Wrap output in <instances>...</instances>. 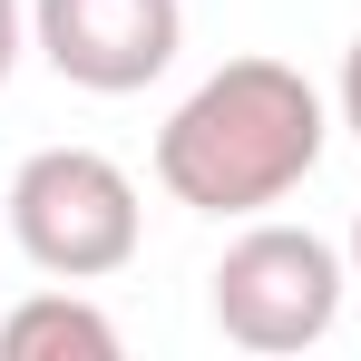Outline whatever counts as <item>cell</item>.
Instances as JSON below:
<instances>
[{
    "mask_svg": "<svg viewBox=\"0 0 361 361\" xmlns=\"http://www.w3.org/2000/svg\"><path fill=\"white\" fill-rule=\"evenodd\" d=\"M332 108L283 59H225L157 127V185L195 215H264L322 166Z\"/></svg>",
    "mask_w": 361,
    "mask_h": 361,
    "instance_id": "cell-1",
    "label": "cell"
},
{
    "mask_svg": "<svg viewBox=\"0 0 361 361\" xmlns=\"http://www.w3.org/2000/svg\"><path fill=\"white\" fill-rule=\"evenodd\" d=\"M137 235H147V215H137V185H127L118 157H98V147H39V157H20V176H10V244L49 283H108V274H127Z\"/></svg>",
    "mask_w": 361,
    "mask_h": 361,
    "instance_id": "cell-2",
    "label": "cell"
},
{
    "mask_svg": "<svg viewBox=\"0 0 361 361\" xmlns=\"http://www.w3.org/2000/svg\"><path fill=\"white\" fill-rule=\"evenodd\" d=\"M215 283V332L235 352H302L342 322V293H352V254L312 235V225H244L225 244V264L205 274Z\"/></svg>",
    "mask_w": 361,
    "mask_h": 361,
    "instance_id": "cell-3",
    "label": "cell"
},
{
    "mask_svg": "<svg viewBox=\"0 0 361 361\" xmlns=\"http://www.w3.org/2000/svg\"><path fill=\"white\" fill-rule=\"evenodd\" d=\"M30 49L88 98H137L185 49L176 0H30Z\"/></svg>",
    "mask_w": 361,
    "mask_h": 361,
    "instance_id": "cell-4",
    "label": "cell"
},
{
    "mask_svg": "<svg viewBox=\"0 0 361 361\" xmlns=\"http://www.w3.org/2000/svg\"><path fill=\"white\" fill-rule=\"evenodd\" d=\"M0 352H10V361H49V352L118 361V322L59 283V293H30V302H10V312H0Z\"/></svg>",
    "mask_w": 361,
    "mask_h": 361,
    "instance_id": "cell-5",
    "label": "cell"
},
{
    "mask_svg": "<svg viewBox=\"0 0 361 361\" xmlns=\"http://www.w3.org/2000/svg\"><path fill=\"white\" fill-rule=\"evenodd\" d=\"M20 49H30V10H20V0H0V88H10Z\"/></svg>",
    "mask_w": 361,
    "mask_h": 361,
    "instance_id": "cell-6",
    "label": "cell"
},
{
    "mask_svg": "<svg viewBox=\"0 0 361 361\" xmlns=\"http://www.w3.org/2000/svg\"><path fill=\"white\" fill-rule=\"evenodd\" d=\"M332 108H342V127L361 137V39L342 49V88H332Z\"/></svg>",
    "mask_w": 361,
    "mask_h": 361,
    "instance_id": "cell-7",
    "label": "cell"
},
{
    "mask_svg": "<svg viewBox=\"0 0 361 361\" xmlns=\"http://www.w3.org/2000/svg\"><path fill=\"white\" fill-rule=\"evenodd\" d=\"M352 283H361V215H352Z\"/></svg>",
    "mask_w": 361,
    "mask_h": 361,
    "instance_id": "cell-8",
    "label": "cell"
}]
</instances>
